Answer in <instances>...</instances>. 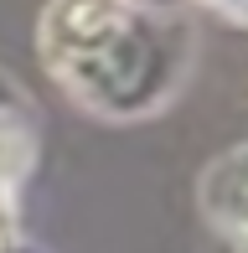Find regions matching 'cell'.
<instances>
[{"mask_svg": "<svg viewBox=\"0 0 248 253\" xmlns=\"http://www.w3.org/2000/svg\"><path fill=\"white\" fill-rule=\"evenodd\" d=\"M191 31L150 0H52L41 62L98 119H145L181 88Z\"/></svg>", "mask_w": 248, "mask_h": 253, "instance_id": "obj_1", "label": "cell"}, {"mask_svg": "<svg viewBox=\"0 0 248 253\" xmlns=\"http://www.w3.org/2000/svg\"><path fill=\"white\" fill-rule=\"evenodd\" d=\"M207 5H217V10H228L233 21H248V0H207Z\"/></svg>", "mask_w": 248, "mask_h": 253, "instance_id": "obj_2", "label": "cell"}]
</instances>
